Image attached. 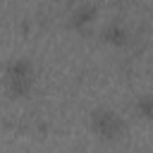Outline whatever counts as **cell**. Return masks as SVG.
<instances>
[{
  "label": "cell",
  "mask_w": 153,
  "mask_h": 153,
  "mask_svg": "<svg viewBox=\"0 0 153 153\" xmlns=\"http://www.w3.org/2000/svg\"><path fill=\"white\" fill-rule=\"evenodd\" d=\"M33 76H36V69H33V62L29 57H14L5 69L7 88H10V93L14 98H24V96L31 93Z\"/></svg>",
  "instance_id": "6da1fadb"
},
{
  "label": "cell",
  "mask_w": 153,
  "mask_h": 153,
  "mask_svg": "<svg viewBox=\"0 0 153 153\" xmlns=\"http://www.w3.org/2000/svg\"><path fill=\"white\" fill-rule=\"evenodd\" d=\"M91 129H93V134L98 139L115 141V139H120L124 134L127 124H124L122 115H117L115 110H110V108H96L91 112Z\"/></svg>",
  "instance_id": "7a4b0ae2"
},
{
  "label": "cell",
  "mask_w": 153,
  "mask_h": 153,
  "mask_svg": "<svg viewBox=\"0 0 153 153\" xmlns=\"http://www.w3.org/2000/svg\"><path fill=\"white\" fill-rule=\"evenodd\" d=\"M96 17H98V7H96L93 2H79V5L72 10L69 22H72V26L84 29V26H88V24H91Z\"/></svg>",
  "instance_id": "3957f363"
},
{
  "label": "cell",
  "mask_w": 153,
  "mask_h": 153,
  "mask_svg": "<svg viewBox=\"0 0 153 153\" xmlns=\"http://www.w3.org/2000/svg\"><path fill=\"white\" fill-rule=\"evenodd\" d=\"M100 38L105 43H112V45H124L127 38H129V31L122 22H108L103 29H100Z\"/></svg>",
  "instance_id": "277c9868"
},
{
  "label": "cell",
  "mask_w": 153,
  "mask_h": 153,
  "mask_svg": "<svg viewBox=\"0 0 153 153\" xmlns=\"http://www.w3.org/2000/svg\"><path fill=\"white\" fill-rule=\"evenodd\" d=\"M136 110H139L141 117L153 120V96H151V93H148V96H141V98L136 100Z\"/></svg>",
  "instance_id": "5b68a950"
}]
</instances>
